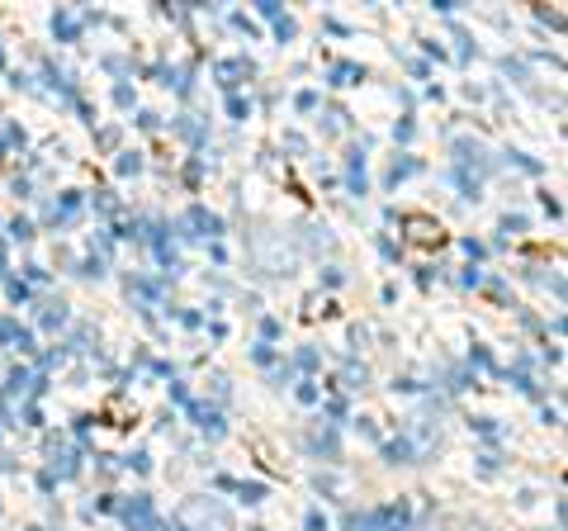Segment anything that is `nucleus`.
<instances>
[{
    "label": "nucleus",
    "mask_w": 568,
    "mask_h": 531,
    "mask_svg": "<svg viewBox=\"0 0 568 531\" xmlns=\"http://www.w3.org/2000/svg\"><path fill=\"white\" fill-rule=\"evenodd\" d=\"M180 522L195 531H232V513L223 503H213V498H190V503L180 508Z\"/></svg>",
    "instance_id": "nucleus-1"
},
{
    "label": "nucleus",
    "mask_w": 568,
    "mask_h": 531,
    "mask_svg": "<svg viewBox=\"0 0 568 531\" xmlns=\"http://www.w3.org/2000/svg\"><path fill=\"white\" fill-rule=\"evenodd\" d=\"M124 522H128L133 531H152V527H157V517H152V503L138 494V498H133V503L124 508Z\"/></svg>",
    "instance_id": "nucleus-2"
},
{
    "label": "nucleus",
    "mask_w": 568,
    "mask_h": 531,
    "mask_svg": "<svg viewBox=\"0 0 568 531\" xmlns=\"http://www.w3.org/2000/svg\"><path fill=\"white\" fill-rule=\"evenodd\" d=\"M242 498H247V503H261V498H266V484H242Z\"/></svg>",
    "instance_id": "nucleus-3"
},
{
    "label": "nucleus",
    "mask_w": 568,
    "mask_h": 531,
    "mask_svg": "<svg viewBox=\"0 0 568 531\" xmlns=\"http://www.w3.org/2000/svg\"><path fill=\"white\" fill-rule=\"evenodd\" d=\"M303 527H308V531H327V517H322V513H308V517H303Z\"/></svg>",
    "instance_id": "nucleus-4"
}]
</instances>
